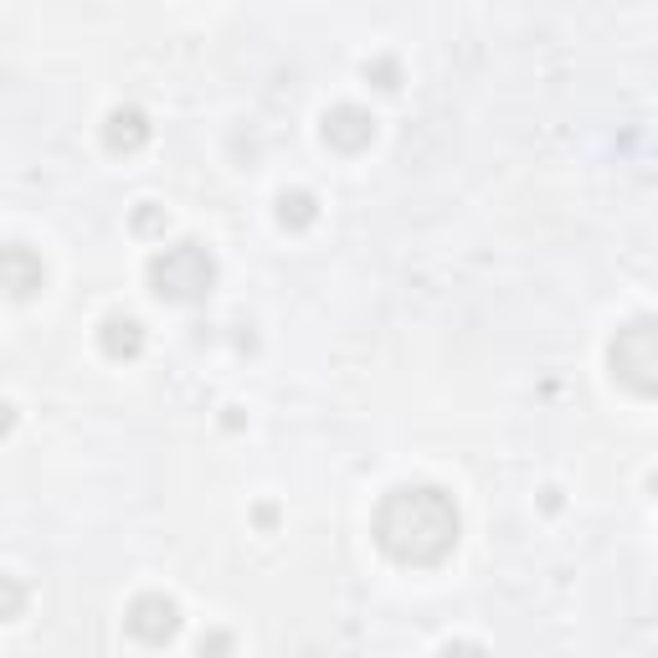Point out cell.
<instances>
[{
  "instance_id": "1",
  "label": "cell",
  "mask_w": 658,
  "mask_h": 658,
  "mask_svg": "<svg viewBox=\"0 0 658 658\" xmlns=\"http://www.w3.org/2000/svg\"><path fill=\"white\" fill-rule=\"evenodd\" d=\"M376 545L402 566H438L458 545V505L432 484H402L376 509Z\"/></svg>"
},
{
  "instance_id": "2",
  "label": "cell",
  "mask_w": 658,
  "mask_h": 658,
  "mask_svg": "<svg viewBox=\"0 0 658 658\" xmlns=\"http://www.w3.org/2000/svg\"><path fill=\"white\" fill-rule=\"evenodd\" d=\"M211 257L196 247V242H181V247H165V253L150 263V284L160 299H175V304H186L196 293L211 288Z\"/></svg>"
},
{
  "instance_id": "3",
  "label": "cell",
  "mask_w": 658,
  "mask_h": 658,
  "mask_svg": "<svg viewBox=\"0 0 658 658\" xmlns=\"http://www.w3.org/2000/svg\"><path fill=\"white\" fill-rule=\"evenodd\" d=\"M124 623H129V633H135L139 643H165V638H175L181 617H175V602H170V597L150 591V597H139L135 608H129Z\"/></svg>"
},
{
  "instance_id": "4",
  "label": "cell",
  "mask_w": 658,
  "mask_h": 658,
  "mask_svg": "<svg viewBox=\"0 0 658 658\" xmlns=\"http://www.w3.org/2000/svg\"><path fill=\"white\" fill-rule=\"evenodd\" d=\"M42 278H47V268H42V257L32 247H0V293L32 299L42 288Z\"/></svg>"
},
{
  "instance_id": "5",
  "label": "cell",
  "mask_w": 658,
  "mask_h": 658,
  "mask_svg": "<svg viewBox=\"0 0 658 658\" xmlns=\"http://www.w3.org/2000/svg\"><path fill=\"white\" fill-rule=\"evenodd\" d=\"M324 139H330L335 150H366L376 139V118L366 114V108H350V103H345V108H330V114H324Z\"/></svg>"
},
{
  "instance_id": "6",
  "label": "cell",
  "mask_w": 658,
  "mask_h": 658,
  "mask_svg": "<svg viewBox=\"0 0 658 658\" xmlns=\"http://www.w3.org/2000/svg\"><path fill=\"white\" fill-rule=\"evenodd\" d=\"M103 139H108V150H139V145L150 139V124H145L139 108H118V114H108V124H103Z\"/></svg>"
},
{
  "instance_id": "7",
  "label": "cell",
  "mask_w": 658,
  "mask_h": 658,
  "mask_svg": "<svg viewBox=\"0 0 658 658\" xmlns=\"http://www.w3.org/2000/svg\"><path fill=\"white\" fill-rule=\"evenodd\" d=\"M139 345H145V335H139L135 320H108V324H103V350L114 355V360H124V355H139Z\"/></svg>"
},
{
  "instance_id": "8",
  "label": "cell",
  "mask_w": 658,
  "mask_h": 658,
  "mask_svg": "<svg viewBox=\"0 0 658 658\" xmlns=\"http://www.w3.org/2000/svg\"><path fill=\"white\" fill-rule=\"evenodd\" d=\"M278 221H284V227H309V221H314V196H304V191L284 196V201H278Z\"/></svg>"
},
{
  "instance_id": "9",
  "label": "cell",
  "mask_w": 658,
  "mask_h": 658,
  "mask_svg": "<svg viewBox=\"0 0 658 658\" xmlns=\"http://www.w3.org/2000/svg\"><path fill=\"white\" fill-rule=\"evenodd\" d=\"M21 608H26V587L16 576H0V617H21Z\"/></svg>"
},
{
  "instance_id": "10",
  "label": "cell",
  "mask_w": 658,
  "mask_h": 658,
  "mask_svg": "<svg viewBox=\"0 0 658 658\" xmlns=\"http://www.w3.org/2000/svg\"><path fill=\"white\" fill-rule=\"evenodd\" d=\"M5 427H11V406L0 402V432H5Z\"/></svg>"
}]
</instances>
